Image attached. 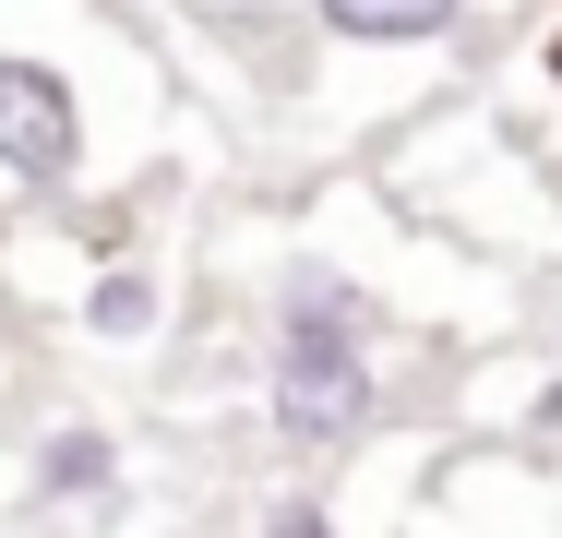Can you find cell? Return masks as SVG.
Returning <instances> with one entry per match:
<instances>
[{
    "mask_svg": "<svg viewBox=\"0 0 562 538\" xmlns=\"http://www.w3.org/2000/svg\"><path fill=\"white\" fill-rule=\"evenodd\" d=\"M263 407L288 442H312V455H336L371 430L383 407V371H371V300L347 288L336 264H300L288 288H276V359H263Z\"/></svg>",
    "mask_w": 562,
    "mask_h": 538,
    "instance_id": "obj_1",
    "label": "cell"
},
{
    "mask_svg": "<svg viewBox=\"0 0 562 538\" xmlns=\"http://www.w3.org/2000/svg\"><path fill=\"white\" fill-rule=\"evenodd\" d=\"M72 168H85V97H72L48 60H12V48H0V180L60 192Z\"/></svg>",
    "mask_w": 562,
    "mask_h": 538,
    "instance_id": "obj_2",
    "label": "cell"
},
{
    "mask_svg": "<svg viewBox=\"0 0 562 538\" xmlns=\"http://www.w3.org/2000/svg\"><path fill=\"white\" fill-rule=\"evenodd\" d=\"M312 12H324V36H347V48H431V36H454L467 0H312Z\"/></svg>",
    "mask_w": 562,
    "mask_h": 538,
    "instance_id": "obj_3",
    "label": "cell"
},
{
    "mask_svg": "<svg viewBox=\"0 0 562 538\" xmlns=\"http://www.w3.org/2000/svg\"><path fill=\"white\" fill-rule=\"evenodd\" d=\"M120 491V442L109 430H48V455H36V503H109Z\"/></svg>",
    "mask_w": 562,
    "mask_h": 538,
    "instance_id": "obj_4",
    "label": "cell"
},
{
    "mask_svg": "<svg viewBox=\"0 0 562 538\" xmlns=\"http://www.w3.org/2000/svg\"><path fill=\"white\" fill-rule=\"evenodd\" d=\"M156 312H168L156 264H109V276L85 288V323H97V335H156Z\"/></svg>",
    "mask_w": 562,
    "mask_h": 538,
    "instance_id": "obj_5",
    "label": "cell"
},
{
    "mask_svg": "<svg viewBox=\"0 0 562 538\" xmlns=\"http://www.w3.org/2000/svg\"><path fill=\"white\" fill-rule=\"evenodd\" d=\"M539 430H562V383H551V395H539Z\"/></svg>",
    "mask_w": 562,
    "mask_h": 538,
    "instance_id": "obj_6",
    "label": "cell"
}]
</instances>
